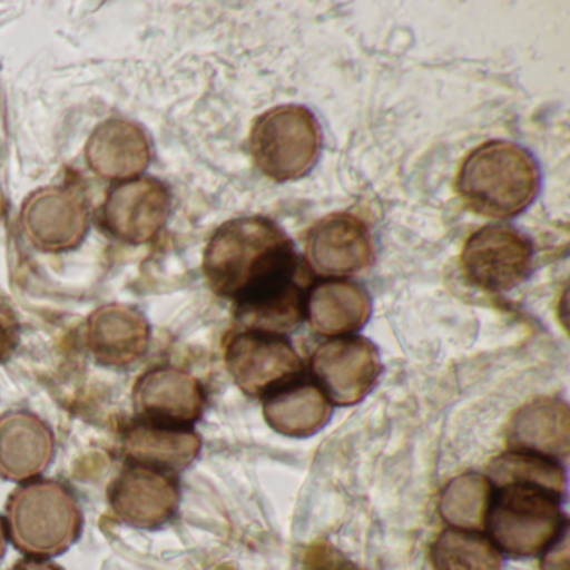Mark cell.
<instances>
[{
	"label": "cell",
	"instance_id": "6da1fadb",
	"mask_svg": "<svg viewBox=\"0 0 570 570\" xmlns=\"http://www.w3.org/2000/svg\"><path fill=\"white\" fill-rule=\"evenodd\" d=\"M298 255L286 233L263 216L223 223L203 256L209 288L235 303L245 330L279 333L305 316V293L296 283Z\"/></svg>",
	"mask_w": 570,
	"mask_h": 570
},
{
	"label": "cell",
	"instance_id": "7a4b0ae2",
	"mask_svg": "<svg viewBox=\"0 0 570 570\" xmlns=\"http://www.w3.org/2000/svg\"><path fill=\"white\" fill-rule=\"evenodd\" d=\"M455 186L466 208L476 215L492 219L515 218L539 195V166L520 146L489 141L466 156Z\"/></svg>",
	"mask_w": 570,
	"mask_h": 570
},
{
	"label": "cell",
	"instance_id": "3957f363",
	"mask_svg": "<svg viewBox=\"0 0 570 570\" xmlns=\"http://www.w3.org/2000/svg\"><path fill=\"white\" fill-rule=\"evenodd\" d=\"M8 539L28 557L61 556L81 535L82 510L75 493L55 480H29L6 505Z\"/></svg>",
	"mask_w": 570,
	"mask_h": 570
},
{
	"label": "cell",
	"instance_id": "277c9868",
	"mask_svg": "<svg viewBox=\"0 0 570 570\" xmlns=\"http://www.w3.org/2000/svg\"><path fill=\"white\" fill-rule=\"evenodd\" d=\"M566 527L560 497L539 487H493L483 529L500 553L540 556Z\"/></svg>",
	"mask_w": 570,
	"mask_h": 570
},
{
	"label": "cell",
	"instance_id": "5b68a950",
	"mask_svg": "<svg viewBox=\"0 0 570 570\" xmlns=\"http://www.w3.org/2000/svg\"><path fill=\"white\" fill-rule=\"evenodd\" d=\"M323 136L315 115L303 106H278L253 122L249 151L256 168L276 183L302 179L322 153Z\"/></svg>",
	"mask_w": 570,
	"mask_h": 570
},
{
	"label": "cell",
	"instance_id": "8992f818",
	"mask_svg": "<svg viewBox=\"0 0 570 570\" xmlns=\"http://www.w3.org/2000/svg\"><path fill=\"white\" fill-rule=\"evenodd\" d=\"M532 256V243L522 233L485 226L466 239L460 268L466 282L483 292H510L529 276Z\"/></svg>",
	"mask_w": 570,
	"mask_h": 570
},
{
	"label": "cell",
	"instance_id": "52a82bcc",
	"mask_svg": "<svg viewBox=\"0 0 570 570\" xmlns=\"http://www.w3.org/2000/svg\"><path fill=\"white\" fill-rule=\"evenodd\" d=\"M21 223L29 242L48 253L78 248L91 226V206L78 185L48 186L28 196Z\"/></svg>",
	"mask_w": 570,
	"mask_h": 570
},
{
	"label": "cell",
	"instance_id": "ba28073f",
	"mask_svg": "<svg viewBox=\"0 0 570 570\" xmlns=\"http://www.w3.org/2000/svg\"><path fill=\"white\" fill-rule=\"evenodd\" d=\"M226 368L236 385L252 396H265L303 373L292 343L279 333L243 330L226 343Z\"/></svg>",
	"mask_w": 570,
	"mask_h": 570
},
{
	"label": "cell",
	"instance_id": "9c48e42d",
	"mask_svg": "<svg viewBox=\"0 0 570 570\" xmlns=\"http://www.w3.org/2000/svg\"><path fill=\"white\" fill-rule=\"evenodd\" d=\"M171 213V193L149 176L115 183L106 195L99 222L108 235L128 245L153 242Z\"/></svg>",
	"mask_w": 570,
	"mask_h": 570
},
{
	"label": "cell",
	"instance_id": "30bf717a",
	"mask_svg": "<svg viewBox=\"0 0 570 570\" xmlns=\"http://www.w3.org/2000/svg\"><path fill=\"white\" fill-rule=\"evenodd\" d=\"M179 497L175 473L141 463L126 462L108 487L112 515L136 529L166 525L176 515Z\"/></svg>",
	"mask_w": 570,
	"mask_h": 570
},
{
	"label": "cell",
	"instance_id": "8fae6325",
	"mask_svg": "<svg viewBox=\"0 0 570 570\" xmlns=\"http://www.w3.org/2000/svg\"><path fill=\"white\" fill-rule=\"evenodd\" d=\"M309 366L316 385L340 406L362 402L382 373L379 350L362 336H338L323 343Z\"/></svg>",
	"mask_w": 570,
	"mask_h": 570
},
{
	"label": "cell",
	"instance_id": "7c38bea8",
	"mask_svg": "<svg viewBox=\"0 0 570 570\" xmlns=\"http://www.w3.org/2000/svg\"><path fill=\"white\" fill-rule=\"evenodd\" d=\"M306 256L318 275H355L375 259L368 225L352 213L325 216L306 236Z\"/></svg>",
	"mask_w": 570,
	"mask_h": 570
},
{
	"label": "cell",
	"instance_id": "4fadbf2b",
	"mask_svg": "<svg viewBox=\"0 0 570 570\" xmlns=\"http://www.w3.org/2000/svg\"><path fill=\"white\" fill-rule=\"evenodd\" d=\"M132 405L136 416L193 426L205 410V389L185 370L158 366L139 376Z\"/></svg>",
	"mask_w": 570,
	"mask_h": 570
},
{
	"label": "cell",
	"instance_id": "5bb4252c",
	"mask_svg": "<svg viewBox=\"0 0 570 570\" xmlns=\"http://www.w3.org/2000/svg\"><path fill=\"white\" fill-rule=\"evenodd\" d=\"M149 340L148 320L132 306L111 303L92 312L86 322V346L101 365H131L145 355Z\"/></svg>",
	"mask_w": 570,
	"mask_h": 570
},
{
	"label": "cell",
	"instance_id": "9a60e30c",
	"mask_svg": "<svg viewBox=\"0 0 570 570\" xmlns=\"http://www.w3.org/2000/svg\"><path fill=\"white\" fill-rule=\"evenodd\" d=\"M202 450V439L193 426L135 416L122 430L126 462L176 473L191 465Z\"/></svg>",
	"mask_w": 570,
	"mask_h": 570
},
{
	"label": "cell",
	"instance_id": "2e32d148",
	"mask_svg": "<svg viewBox=\"0 0 570 570\" xmlns=\"http://www.w3.org/2000/svg\"><path fill=\"white\" fill-rule=\"evenodd\" d=\"M89 168L99 178L121 183L139 178L151 163V145L141 126L126 119L99 125L85 149Z\"/></svg>",
	"mask_w": 570,
	"mask_h": 570
},
{
	"label": "cell",
	"instance_id": "e0dca14e",
	"mask_svg": "<svg viewBox=\"0 0 570 570\" xmlns=\"http://www.w3.org/2000/svg\"><path fill=\"white\" fill-rule=\"evenodd\" d=\"M55 452L51 429L35 413L11 410L0 415V476L29 482L51 465Z\"/></svg>",
	"mask_w": 570,
	"mask_h": 570
},
{
	"label": "cell",
	"instance_id": "ac0fdd59",
	"mask_svg": "<svg viewBox=\"0 0 570 570\" xmlns=\"http://www.w3.org/2000/svg\"><path fill=\"white\" fill-rule=\"evenodd\" d=\"M263 415L275 432L303 439L328 423L332 406L322 389L302 373L266 393Z\"/></svg>",
	"mask_w": 570,
	"mask_h": 570
},
{
	"label": "cell",
	"instance_id": "d6986e66",
	"mask_svg": "<svg viewBox=\"0 0 570 570\" xmlns=\"http://www.w3.org/2000/svg\"><path fill=\"white\" fill-rule=\"evenodd\" d=\"M305 313L316 333L338 338L365 326L372 299L363 286L348 279H323L309 288Z\"/></svg>",
	"mask_w": 570,
	"mask_h": 570
},
{
	"label": "cell",
	"instance_id": "ffe728a7",
	"mask_svg": "<svg viewBox=\"0 0 570 570\" xmlns=\"http://www.w3.org/2000/svg\"><path fill=\"white\" fill-rule=\"evenodd\" d=\"M507 440L517 450L566 459L570 450L569 406L553 396L532 400L510 420Z\"/></svg>",
	"mask_w": 570,
	"mask_h": 570
},
{
	"label": "cell",
	"instance_id": "44dd1931",
	"mask_svg": "<svg viewBox=\"0 0 570 570\" xmlns=\"http://www.w3.org/2000/svg\"><path fill=\"white\" fill-rule=\"evenodd\" d=\"M490 483L493 487L530 485L547 490L562 499L566 493V472L556 459L527 452V450H510L495 456L490 462Z\"/></svg>",
	"mask_w": 570,
	"mask_h": 570
},
{
	"label": "cell",
	"instance_id": "7402d4cb",
	"mask_svg": "<svg viewBox=\"0 0 570 570\" xmlns=\"http://www.w3.org/2000/svg\"><path fill=\"white\" fill-rule=\"evenodd\" d=\"M433 570H503V556L485 533L446 529L430 549Z\"/></svg>",
	"mask_w": 570,
	"mask_h": 570
},
{
	"label": "cell",
	"instance_id": "603a6c76",
	"mask_svg": "<svg viewBox=\"0 0 570 570\" xmlns=\"http://www.w3.org/2000/svg\"><path fill=\"white\" fill-rule=\"evenodd\" d=\"M493 485L485 476L465 473L450 480L439 500V512L450 529L480 530L485 525Z\"/></svg>",
	"mask_w": 570,
	"mask_h": 570
},
{
	"label": "cell",
	"instance_id": "cb8c5ba5",
	"mask_svg": "<svg viewBox=\"0 0 570 570\" xmlns=\"http://www.w3.org/2000/svg\"><path fill=\"white\" fill-rule=\"evenodd\" d=\"M21 342L18 315L8 302L0 298V362H8Z\"/></svg>",
	"mask_w": 570,
	"mask_h": 570
},
{
	"label": "cell",
	"instance_id": "d4e9b609",
	"mask_svg": "<svg viewBox=\"0 0 570 570\" xmlns=\"http://www.w3.org/2000/svg\"><path fill=\"white\" fill-rule=\"evenodd\" d=\"M540 570H570L569 527L540 553Z\"/></svg>",
	"mask_w": 570,
	"mask_h": 570
},
{
	"label": "cell",
	"instance_id": "484cf974",
	"mask_svg": "<svg viewBox=\"0 0 570 570\" xmlns=\"http://www.w3.org/2000/svg\"><path fill=\"white\" fill-rule=\"evenodd\" d=\"M9 570H65L58 563L51 562L48 559H39V557H26V559L19 560L18 563L11 567Z\"/></svg>",
	"mask_w": 570,
	"mask_h": 570
},
{
	"label": "cell",
	"instance_id": "4316f807",
	"mask_svg": "<svg viewBox=\"0 0 570 570\" xmlns=\"http://www.w3.org/2000/svg\"><path fill=\"white\" fill-rule=\"evenodd\" d=\"M8 530H6V522L0 515V560L4 557L6 549H8Z\"/></svg>",
	"mask_w": 570,
	"mask_h": 570
},
{
	"label": "cell",
	"instance_id": "83f0119b",
	"mask_svg": "<svg viewBox=\"0 0 570 570\" xmlns=\"http://www.w3.org/2000/svg\"><path fill=\"white\" fill-rule=\"evenodd\" d=\"M333 570H358V569H355V567H353V566H338V567H336V569H333Z\"/></svg>",
	"mask_w": 570,
	"mask_h": 570
}]
</instances>
